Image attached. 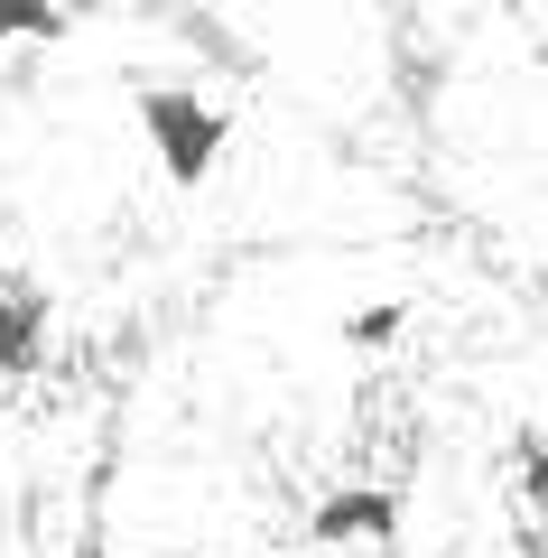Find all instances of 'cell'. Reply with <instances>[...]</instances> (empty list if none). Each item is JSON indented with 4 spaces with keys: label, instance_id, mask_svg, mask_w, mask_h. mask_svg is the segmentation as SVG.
Wrapping results in <instances>:
<instances>
[{
    "label": "cell",
    "instance_id": "obj_5",
    "mask_svg": "<svg viewBox=\"0 0 548 558\" xmlns=\"http://www.w3.org/2000/svg\"><path fill=\"white\" fill-rule=\"evenodd\" d=\"M65 38V10H28V0H0V47H38Z\"/></svg>",
    "mask_w": 548,
    "mask_h": 558
},
{
    "label": "cell",
    "instance_id": "obj_1",
    "mask_svg": "<svg viewBox=\"0 0 548 558\" xmlns=\"http://www.w3.org/2000/svg\"><path fill=\"white\" fill-rule=\"evenodd\" d=\"M139 131H149L158 168H168V186H205L223 168V140H233V112H223L215 94H196V84H139L131 94Z\"/></svg>",
    "mask_w": 548,
    "mask_h": 558
},
{
    "label": "cell",
    "instance_id": "obj_3",
    "mask_svg": "<svg viewBox=\"0 0 548 558\" xmlns=\"http://www.w3.org/2000/svg\"><path fill=\"white\" fill-rule=\"evenodd\" d=\"M47 354V289L28 270H0V381L38 373Z\"/></svg>",
    "mask_w": 548,
    "mask_h": 558
},
{
    "label": "cell",
    "instance_id": "obj_6",
    "mask_svg": "<svg viewBox=\"0 0 548 558\" xmlns=\"http://www.w3.org/2000/svg\"><path fill=\"white\" fill-rule=\"evenodd\" d=\"M400 326H410V307H400V299H373L363 317H344V344H363V354H373V344H391Z\"/></svg>",
    "mask_w": 548,
    "mask_h": 558
},
{
    "label": "cell",
    "instance_id": "obj_2",
    "mask_svg": "<svg viewBox=\"0 0 548 558\" xmlns=\"http://www.w3.org/2000/svg\"><path fill=\"white\" fill-rule=\"evenodd\" d=\"M307 539L316 549H391L400 539V494L391 484H334V494H316Z\"/></svg>",
    "mask_w": 548,
    "mask_h": 558
},
{
    "label": "cell",
    "instance_id": "obj_4",
    "mask_svg": "<svg viewBox=\"0 0 548 558\" xmlns=\"http://www.w3.org/2000/svg\"><path fill=\"white\" fill-rule=\"evenodd\" d=\"M521 502H529L539 549H548V428H521Z\"/></svg>",
    "mask_w": 548,
    "mask_h": 558
}]
</instances>
